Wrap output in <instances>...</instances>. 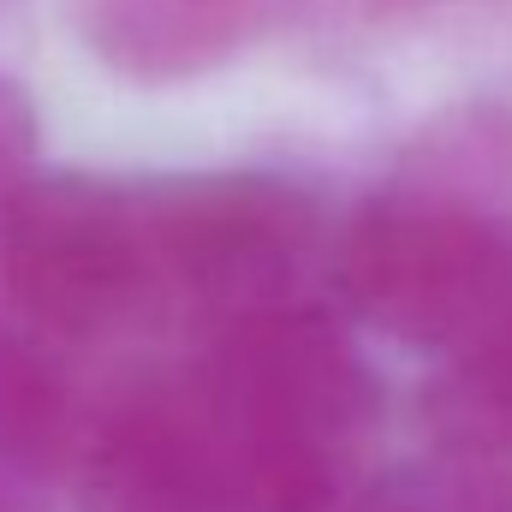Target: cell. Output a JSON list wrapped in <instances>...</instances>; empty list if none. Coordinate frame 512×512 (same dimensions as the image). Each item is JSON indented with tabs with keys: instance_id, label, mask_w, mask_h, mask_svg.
<instances>
[{
	"instance_id": "obj_1",
	"label": "cell",
	"mask_w": 512,
	"mask_h": 512,
	"mask_svg": "<svg viewBox=\"0 0 512 512\" xmlns=\"http://www.w3.org/2000/svg\"><path fill=\"white\" fill-rule=\"evenodd\" d=\"M370 399L364 358L328 316L256 310L108 423L96 495L108 512H316Z\"/></svg>"
},
{
	"instance_id": "obj_5",
	"label": "cell",
	"mask_w": 512,
	"mask_h": 512,
	"mask_svg": "<svg viewBox=\"0 0 512 512\" xmlns=\"http://www.w3.org/2000/svg\"><path fill=\"white\" fill-rule=\"evenodd\" d=\"M298 0H72V30L96 66L131 84H191L239 60Z\"/></svg>"
},
{
	"instance_id": "obj_9",
	"label": "cell",
	"mask_w": 512,
	"mask_h": 512,
	"mask_svg": "<svg viewBox=\"0 0 512 512\" xmlns=\"http://www.w3.org/2000/svg\"><path fill=\"white\" fill-rule=\"evenodd\" d=\"M304 6V0H298ZM322 6H399V0H322Z\"/></svg>"
},
{
	"instance_id": "obj_8",
	"label": "cell",
	"mask_w": 512,
	"mask_h": 512,
	"mask_svg": "<svg viewBox=\"0 0 512 512\" xmlns=\"http://www.w3.org/2000/svg\"><path fill=\"white\" fill-rule=\"evenodd\" d=\"M30 155H36V120H30V102L0 78V221L12 215L18 191L36 179V173H30Z\"/></svg>"
},
{
	"instance_id": "obj_4",
	"label": "cell",
	"mask_w": 512,
	"mask_h": 512,
	"mask_svg": "<svg viewBox=\"0 0 512 512\" xmlns=\"http://www.w3.org/2000/svg\"><path fill=\"white\" fill-rule=\"evenodd\" d=\"M161 304L215 328L292 304V280L322 245V209L274 173H173L143 179Z\"/></svg>"
},
{
	"instance_id": "obj_6",
	"label": "cell",
	"mask_w": 512,
	"mask_h": 512,
	"mask_svg": "<svg viewBox=\"0 0 512 512\" xmlns=\"http://www.w3.org/2000/svg\"><path fill=\"white\" fill-rule=\"evenodd\" d=\"M435 423L465 447H512V310L453 352L435 382Z\"/></svg>"
},
{
	"instance_id": "obj_3",
	"label": "cell",
	"mask_w": 512,
	"mask_h": 512,
	"mask_svg": "<svg viewBox=\"0 0 512 512\" xmlns=\"http://www.w3.org/2000/svg\"><path fill=\"white\" fill-rule=\"evenodd\" d=\"M0 274L12 304L66 340H96L167 310L137 179H30L0 221Z\"/></svg>"
},
{
	"instance_id": "obj_7",
	"label": "cell",
	"mask_w": 512,
	"mask_h": 512,
	"mask_svg": "<svg viewBox=\"0 0 512 512\" xmlns=\"http://www.w3.org/2000/svg\"><path fill=\"white\" fill-rule=\"evenodd\" d=\"M60 417V387L54 370L36 358L30 340L0 328V447H30L54 429Z\"/></svg>"
},
{
	"instance_id": "obj_2",
	"label": "cell",
	"mask_w": 512,
	"mask_h": 512,
	"mask_svg": "<svg viewBox=\"0 0 512 512\" xmlns=\"http://www.w3.org/2000/svg\"><path fill=\"white\" fill-rule=\"evenodd\" d=\"M334 280L364 322L459 352L512 310V191L411 155L334 239Z\"/></svg>"
}]
</instances>
